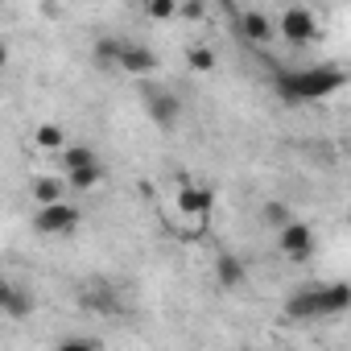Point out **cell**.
I'll list each match as a JSON object with an SVG mask.
<instances>
[{"mask_svg":"<svg viewBox=\"0 0 351 351\" xmlns=\"http://www.w3.org/2000/svg\"><path fill=\"white\" fill-rule=\"evenodd\" d=\"M34 141H38V149H50V153H62V149L71 145L62 124H42V128L34 132Z\"/></svg>","mask_w":351,"mask_h":351,"instance_id":"cell-14","label":"cell"},{"mask_svg":"<svg viewBox=\"0 0 351 351\" xmlns=\"http://www.w3.org/2000/svg\"><path fill=\"white\" fill-rule=\"evenodd\" d=\"M281 34L293 42V46H306V42H314L318 38V21H314V13L310 9H285L281 13Z\"/></svg>","mask_w":351,"mask_h":351,"instance_id":"cell-5","label":"cell"},{"mask_svg":"<svg viewBox=\"0 0 351 351\" xmlns=\"http://www.w3.org/2000/svg\"><path fill=\"white\" fill-rule=\"evenodd\" d=\"M141 95H145V112H149V120H153L157 128L169 132L173 124H178V116H182V99L173 95L169 87H145Z\"/></svg>","mask_w":351,"mask_h":351,"instance_id":"cell-4","label":"cell"},{"mask_svg":"<svg viewBox=\"0 0 351 351\" xmlns=\"http://www.w3.org/2000/svg\"><path fill=\"white\" fill-rule=\"evenodd\" d=\"M261 223H269V228H277V232H285L293 219H289V207L281 203V199H273V203H265L261 207Z\"/></svg>","mask_w":351,"mask_h":351,"instance_id":"cell-15","label":"cell"},{"mask_svg":"<svg viewBox=\"0 0 351 351\" xmlns=\"http://www.w3.org/2000/svg\"><path fill=\"white\" fill-rule=\"evenodd\" d=\"M281 236V252L289 256V261H310V252H314V232L306 228V223H289L285 232H277Z\"/></svg>","mask_w":351,"mask_h":351,"instance_id":"cell-6","label":"cell"},{"mask_svg":"<svg viewBox=\"0 0 351 351\" xmlns=\"http://www.w3.org/2000/svg\"><path fill=\"white\" fill-rule=\"evenodd\" d=\"M236 25H240V34L248 38V42H269L273 38V17L265 13V9H244L240 17H236Z\"/></svg>","mask_w":351,"mask_h":351,"instance_id":"cell-8","label":"cell"},{"mask_svg":"<svg viewBox=\"0 0 351 351\" xmlns=\"http://www.w3.org/2000/svg\"><path fill=\"white\" fill-rule=\"evenodd\" d=\"M343 310H351V285L347 281L306 285V289H293L289 302H285L289 318H330V314H343Z\"/></svg>","mask_w":351,"mask_h":351,"instance_id":"cell-2","label":"cell"},{"mask_svg":"<svg viewBox=\"0 0 351 351\" xmlns=\"http://www.w3.org/2000/svg\"><path fill=\"white\" fill-rule=\"evenodd\" d=\"M120 71H128V75H153V71H157V54H153L149 46H141V42H124V50H120Z\"/></svg>","mask_w":351,"mask_h":351,"instance_id":"cell-7","label":"cell"},{"mask_svg":"<svg viewBox=\"0 0 351 351\" xmlns=\"http://www.w3.org/2000/svg\"><path fill=\"white\" fill-rule=\"evenodd\" d=\"M99 182H104V165H87V169H79V173H71V178H66L71 191H95Z\"/></svg>","mask_w":351,"mask_h":351,"instance_id":"cell-16","label":"cell"},{"mask_svg":"<svg viewBox=\"0 0 351 351\" xmlns=\"http://www.w3.org/2000/svg\"><path fill=\"white\" fill-rule=\"evenodd\" d=\"M182 17L186 21H203L207 17V5H203V0H191V5H182Z\"/></svg>","mask_w":351,"mask_h":351,"instance_id":"cell-21","label":"cell"},{"mask_svg":"<svg viewBox=\"0 0 351 351\" xmlns=\"http://www.w3.org/2000/svg\"><path fill=\"white\" fill-rule=\"evenodd\" d=\"M58 161H62V169H66V178H71V173H79V169H87V165H99L95 149H87V145H66V149L58 153Z\"/></svg>","mask_w":351,"mask_h":351,"instance_id":"cell-13","label":"cell"},{"mask_svg":"<svg viewBox=\"0 0 351 351\" xmlns=\"http://www.w3.org/2000/svg\"><path fill=\"white\" fill-rule=\"evenodd\" d=\"M347 83L343 66H302V71H281L277 75V95L285 104H314L335 95Z\"/></svg>","mask_w":351,"mask_h":351,"instance_id":"cell-1","label":"cell"},{"mask_svg":"<svg viewBox=\"0 0 351 351\" xmlns=\"http://www.w3.org/2000/svg\"><path fill=\"white\" fill-rule=\"evenodd\" d=\"M79 223H83V215L75 203L38 207V215H34V232H42V236H71V232H79Z\"/></svg>","mask_w":351,"mask_h":351,"instance_id":"cell-3","label":"cell"},{"mask_svg":"<svg viewBox=\"0 0 351 351\" xmlns=\"http://www.w3.org/2000/svg\"><path fill=\"white\" fill-rule=\"evenodd\" d=\"M186 66H191V71H215V50L191 46V50H186Z\"/></svg>","mask_w":351,"mask_h":351,"instance_id":"cell-18","label":"cell"},{"mask_svg":"<svg viewBox=\"0 0 351 351\" xmlns=\"http://www.w3.org/2000/svg\"><path fill=\"white\" fill-rule=\"evenodd\" d=\"M54 351H104V347H99V339H62Z\"/></svg>","mask_w":351,"mask_h":351,"instance_id":"cell-20","label":"cell"},{"mask_svg":"<svg viewBox=\"0 0 351 351\" xmlns=\"http://www.w3.org/2000/svg\"><path fill=\"white\" fill-rule=\"evenodd\" d=\"M215 277H219V285H223V289H240V285L248 281V269H244V261H240V256L223 252V256L215 261Z\"/></svg>","mask_w":351,"mask_h":351,"instance_id":"cell-9","label":"cell"},{"mask_svg":"<svg viewBox=\"0 0 351 351\" xmlns=\"http://www.w3.org/2000/svg\"><path fill=\"white\" fill-rule=\"evenodd\" d=\"M120 50H124L120 38H99L95 42V62L99 66H120Z\"/></svg>","mask_w":351,"mask_h":351,"instance_id":"cell-17","label":"cell"},{"mask_svg":"<svg viewBox=\"0 0 351 351\" xmlns=\"http://www.w3.org/2000/svg\"><path fill=\"white\" fill-rule=\"evenodd\" d=\"M29 195L38 207H54V203H66V182L62 178H34Z\"/></svg>","mask_w":351,"mask_h":351,"instance_id":"cell-11","label":"cell"},{"mask_svg":"<svg viewBox=\"0 0 351 351\" xmlns=\"http://www.w3.org/2000/svg\"><path fill=\"white\" fill-rule=\"evenodd\" d=\"M0 306H5L9 318H25V314H34V293L21 285H5L0 289Z\"/></svg>","mask_w":351,"mask_h":351,"instance_id":"cell-10","label":"cell"},{"mask_svg":"<svg viewBox=\"0 0 351 351\" xmlns=\"http://www.w3.org/2000/svg\"><path fill=\"white\" fill-rule=\"evenodd\" d=\"M178 207H182L186 215H207V211L215 207V195H211L207 186H182V191H178Z\"/></svg>","mask_w":351,"mask_h":351,"instance_id":"cell-12","label":"cell"},{"mask_svg":"<svg viewBox=\"0 0 351 351\" xmlns=\"http://www.w3.org/2000/svg\"><path fill=\"white\" fill-rule=\"evenodd\" d=\"M145 13H149L153 21H169V17H178L182 9H178V5H173V0H153V5H149Z\"/></svg>","mask_w":351,"mask_h":351,"instance_id":"cell-19","label":"cell"}]
</instances>
